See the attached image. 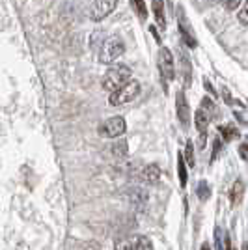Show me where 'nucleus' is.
I'll return each mask as SVG.
<instances>
[{
    "label": "nucleus",
    "instance_id": "f257e3e1",
    "mask_svg": "<svg viewBox=\"0 0 248 250\" xmlns=\"http://www.w3.org/2000/svg\"><path fill=\"white\" fill-rule=\"evenodd\" d=\"M131 77H133V71H131V67L129 65H125V63H120V65H114L110 67L106 73L103 75V79H101V86H103V90L106 92H116V90H120L122 86L131 81Z\"/></svg>",
    "mask_w": 248,
    "mask_h": 250
},
{
    "label": "nucleus",
    "instance_id": "f03ea898",
    "mask_svg": "<svg viewBox=\"0 0 248 250\" xmlns=\"http://www.w3.org/2000/svg\"><path fill=\"white\" fill-rule=\"evenodd\" d=\"M157 65H159V75H161V83H163V88L165 92H168V86L174 81V75H176V65H174V56L170 49L163 47L159 51V56H157Z\"/></svg>",
    "mask_w": 248,
    "mask_h": 250
},
{
    "label": "nucleus",
    "instance_id": "7ed1b4c3",
    "mask_svg": "<svg viewBox=\"0 0 248 250\" xmlns=\"http://www.w3.org/2000/svg\"><path fill=\"white\" fill-rule=\"evenodd\" d=\"M140 90H142L140 83L136 79H131L125 86H122L120 90H116V92L108 95V103L112 104V106H122V104L131 103V101H135L136 97L140 95Z\"/></svg>",
    "mask_w": 248,
    "mask_h": 250
},
{
    "label": "nucleus",
    "instance_id": "20e7f679",
    "mask_svg": "<svg viewBox=\"0 0 248 250\" xmlns=\"http://www.w3.org/2000/svg\"><path fill=\"white\" fill-rule=\"evenodd\" d=\"M125 131H127V122L124 116H112L97 127V133L103 138H120Z\"/></svg>",
    "mask_w": 248,
    "mask_h": 250
},
{
    "label": "nucleus",
    "instance_id": "39448f33",
    "mask_svg": "<svg viewBox=\"0 0 248 250\" xmlns=\"http://www.w3.org/2000/svg\"><path fill=\"white\" fill-rule=\"evenodd\" d=\"M124 52H125L124 40H120V38H112V40H108V42L101 47V52H99V62L104 63V65H108V63L116 62Z\"/></svg>",
    "mask_w": 248,
    "mask_h": 250
},
{
    "label": "nucleus",
    "instance_id": "423d86ee",
    "mask_svg": "<svg viewBox=\"0 0 248 250\" xmlns=\"http://www.w3.org/2000/svg\"><path fill=\"white\" fill-rule=\"evenodd\" d=\"M116 250H153V243L145 235H131L116 243Z\"/></svg>",
    "mask_w": 248,
    "mask_h": 250
},
{
    "label": "nucleus",
    "instance_id": "0eeeda50",
    "mask_svg": "<svg viewBox=\"0 0 248 250\" xmlns=\"http://www.w3.org/2000/svg\"><path fill=\"white\" fill-rule=\"evenodd\" d=\"M118 6V0H93L92 8H90V19L95 22L103 21L104 17H108Z\"/></svg>",
    "mask_w": 248,
    "mask_h": 250
},
{
    "label": "nucleus",
    "instance_id": "6e6552de",
    "mask_svg": "<svg viewBox=\"0 0 248 250\" xmlns=\"http://www.w3.org/2000/svg\"><path fill=\"white\" fill-rule=\"evenodd\" d=\"M176 112H177L179 125L183 127V131H186V129L190 127V106H188V101H186V97H185V92H177Z\"/></svg>",
    "mask_w": 248,
    "mask_h": 250
},
{
    "label": "nucleus",
    "instance_id": "1a4fd4ad",
    "mask_svg": "<svg viewBox=\"0 0 248 250\" xmlns=\"http://www.w3.org/2000/svg\"><path fill=\"white\" fill-rule=\"evenodd\" d=\"M209 122H211V116L207 114L204 108H198L196 114H194V125H196L198 133H200V147L206 146V133Z\"/></svg>",
    "mask_w": 248,
    "mask_h": 250
},
{
    "label": "nucleus",
    "instance_id": "9d476101",
    "mask_svg": "<svg viewBox=\"0 0 248 250\" xmlns=\"http://www.w3.org/2000/svg\"><path fill=\"white\" fill-rule=\"evenodd\" d=\"M245 190H247L245 181H243V179H235V181H233V185H231V188H229V202H231V206H233V208H237V206L243 204Z\"/></svg>",
    "mask_w": 248,
    "mask_h": 250
},
{
    "label": "nucleus",
    "instance_id": "9b49d317",
    "mask_svg": "<svg viewBox=\"0 0 248 250\" xmlns=\"http://www.w3.org/2000/svg\"><path fill=\"white\" fill-rule=\"evenodd\" d=\"M142 179H144L145 183H149V185H153V183H159V179H161V168L157 167V165H147V167L142 168Z\"/></svg>",
    "mask_w": 248,
    "mask_h": 250
},
{
    "label": "nucleus",
    "instance_id": "f8f14e48",
    "mask_svg": "<svg viewBox=\"0 0 248 250\" xmlns=\"http://www.w3.org/2000/svg\"><path fill=\"white\" fill-rule=\"evenodd\" d=\"M153 13L159 28H166V15H165V0H153Z\"/></svg>",
    "mask_w": 248,
    "mask_h": 250
},
{
    "label": "nucleus",
    "instance_id": "ddd939ff",
    "mask_svg": "<svg viewBox=\"0 0 248 250\" xmlns=\"http://www.w3.org/2000/svg\"><path fill=\"white\" fill-rule=\"evenodd\" d=\"M177 28H179V32H181V38H183V42L188 45V47H196V40L192 38V32H190V28L185 24V19L181 17L179 21H177Z\"/></svg>",
    "mask_w": 248,
    "mask_h": 250
},
{
    "label": "nucleus",
    "instance_id": "4468645a",
    "mask_svg": "<svg viewBox=\"0 0 248 250\" xmlns=\"http://www.w3.org/2000/svg\"><path fill=\"white\" fill-rule=\"evenodd\" d=\"M177 177H179V185L181 188L186 187V161L185 155L179 151L177 153Z\"/></svg>",
    "mask_w": 248,
    "mask_h": 250
},
{
    "label": "nucleus",
    "instance_id": "2eb2a0df",
    "mask_svg": "<svg viewBox=\"0 0 248 250\" xmlns=\"http://www.w3.org/2000/svg\"><path fill=\"white\" fill-rule=\"evenodd\" d=\"M110 153H112L116 159H125L129 155V146H127V140H116L110 147Z\"/></svg>",
    "mask_w": 248,
    "mask_h": 250
},
{
    "label": "nucleus",
    "instance_id": "dca6fc26",
    "mask_svg": "<svg viewBox=\"0 0 248 250\" xmlns=\"http://www.w3.org/2000/svg\"><path fill=\"white\" fill-rule=\"evenodd\" d=\"M215 243H217V250H231L229 237L220 228H215Z\"/></svg>",
    "mask_w": 248,
    "mask_h": 250
},
{
    "label": "nucleus",
    "instance_id": "f3484780",
    "mask_svg": "<svg viewBox=\"0 0 248 250\" xmlns=\"http://www.w3.org/2000/svg\"><path fill=\"white\" fill-rule=\"evenodd\" d=\"M218 133L224 138V142H229V140H233V138L239 136V129L233 127V125H220L218 127Z\"/></svg>",
    "mask_w": 248,
    "mask_h": 250
},
{
    "label": "nucleus",
    "instance_id": "a211bd4d",
    "mask_svg": "<svg viewBox=\"0 0 248 250\" xmlns=\"http://www.w3.org/2000/svg\"><path fill=\"white\" fill-rule=\"evenodd\" d=\"M131 6H133L135 13L140 17V19H142V21H145V19H147V8H145L144 0H131Z\"/></svg>",
    "mask_w": 248,
    "mask_h": 250
},
{
    "label": "nucleus",
    "instance_id": "6ab92c4d",
    "mask_svg": "<svg viewBox=\"0 0 248 250\" xmlns=\"http://www.w3.org/2000/svg\"><path fill=\"white\" fill-rule=\"evenodd\" d=\"M196 194H198V198L202 200V202L209 200V196H211V187H209V183H207V181H204V179H202V181L198 183Z\"/></svg>",
    "mask_w": 248,
    "mask_h": 250
},
{
    "label": "nucleus",
    "instance_id": "aec40b11",
    "mask_svg": "<svg viewBox=\"0 0 248 250\" xmlns=\"http://www.w3.org/2000/svg\"><path fill=\"white\" fill-rule=\"evenodd\" d=\"M185 161L186 165L190 168H194V165H196V159H194V144H192V140H188L186 142V147H185Z\"/></svg>",
    "mask_w": 248,
    "mask_h": 250
},
{
    "label": "nucleus",
    "instance_id": "412c9836",
    "mask_svg": "<svg viewBox=\"0 0 248 250\" xmlns=\"http://www.w3.org/2000/svg\"><path fill=\"white\" fill-rule=\"evenodd\" d=\"M181 60H183V75H185V86L190 84V79H192V75H190V60H188V56H186L185 52L181 54Z\"/></svg>",
    "mask_w": 248,
    "mask_h": 250
},
{
    "label": "nucleus",
    "instance_id": "4be33fe9",
    "mask_svg": "<svg viewBox=\"0 0 248 250\" xmlns=\"http://www.w3.org/2000/svg\"><path fill=\"white\" fill-rule=\"evenodd\" d=\"M239 22H243V24H248V0H245V4L241 6V10H239Z\"/></svg>",
    "mask_w": 248,
    "mask_h": 250
},
{
    "label": "nucleus",
    "instance_id": "5701e85b",
    "mask_svg": "<svg viewBox=\"0 0 248 250\" xmlns=\"http://www.w3.org/2000/svg\"><path fill=\"white\" fill-rule=\"evenodd\" d=\"M202 108H204V110H206V112H207L209 116H211V118H213V114H215V110H217V108H215V104H213V101H211L209 97H206V99L202 101Z\"/></svg>",
    "mask_w": 248,
    "mask_h": 250
},
{
    "label": "nucleus",
    "instance_id": "b1692460",
    "mask_svg": "<svg viewBox=\"0 0 248 250\" xmlns=\"http://www.w3.org/2000/svg\"><path fill=\"white\" fill-rule=\"evenodd\" d=\"M222 4H224V8H226L227 11H233L243 4V0H222Z\"/></svg>",
    "mask_w": 248,
    "mask_h": 250
},
{
    "label": "nucleus",
    "instance_id": "393cba45",
    "mask_svg": "<svg viewBox=\"0 0 248 250\" xmlns=\"http://www.w3.org/2000/svg\"><path fill=\"white\" fill-rule=\"evenodd\" d=\"M239 153H241V157H243L245 161H248V138H247V142H245V144H241Z\"/></svg>",
    "mask_w": 248,
    "mask_h": 250
},
{
    "label": "nucleus",
    "instance_id": "a878e982",
    "mask_svg": "<svg viewBox=\"0 0 248 250\" xmlns=\"http://www.w3.org/2000/svg\"><path fill=\"white\" fill-rule=\"evenodd\" d=\"M220 92H222V99H224V101H226L227 104H233V103H235V101L231 99V95H229V92H227L226 88H222Z\"/></svg>",
    "mask_w": 248,
    "mask_h": 250
},
{
    "label": "nucleus",
    "instance_id": "bb28decb",
    "mask_svg": "<svg viewBox=\"0 0 248 250\" xmlns=\"http://www.w3.org/2000/svg\"><path fill=\"white\" fill-rule=\"evenodd\" d=\"M220 142H222V140H220V138H217V140H215V146H213V159H217V155H218V149H220Z\"/></svg>",
    "mask_w": 248,
    "mask_h": 250
},
{
    "label": "nucleus",
    "instance_id": "cd10ccee",
    "mask_svg": "<svg viewBox=\"0 0 248 250\" xmlns=\"http://www.w3.org/2000/svg\"><path fill=\"white\" fill-rule=\"evenodd\" d=\"M151 32H153V36H155L157 42H161V36H159V32L155 30V26H151Z\"/></svg>",
    "mask_w": 248,
    "mask_h": 250
},
{
    "label": "nucleus",
    "instance_id": "c85d7f7f",
    "mask_svg": "<svg viewBox=\"0 0 248 250\" xmlns=\"http://www.w3.org/2000/svg\"><path fill=\"white\" fill-rule=\"evenodd\" d=\"M200 250H211V245H209V243H204V245H202V249Z\"/></svg>",
    "mask_w": 248,
    "mask_h": 250
},
{
    "label": "nucleus",
    "instance_id": "c756f323",
    "mask_svg": "<svg viewBox=\"0 0 248 250\" xmlns=\"http://www.w3.org/2000/svg\"><path fill=\"white\" fill-rule=\"evenodd\" d=\"M243 250H248V245H247V243H245V245H243Z\"/></svg>",
    "mask_w": 248,
    "mask_h": 250
}]
</instances>
